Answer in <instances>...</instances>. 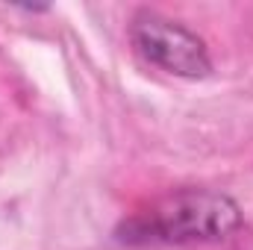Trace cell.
<instances>
[{
	"mask_svg": "<svg viewBox=\"0 0 253 250\" xmlns=\"http://www.w3.org/2000/svg\"><path fill=\"white\" fill-rule=\"evenodd\" d=\"M242 206L218 188H180L115 227L126 248H194L218 245L242 227Z\"/></svg>",
	"mask_w": 253,
	"mask_h": 250,
	"instance_id": "cell-1",
	"label": "cell"
},
{
	"mask_svg": "<svg viewBox=\"0 0 253 250\" xmlns=\"http://www.w3.org/2000/svg\"><path fill=\"white\" fill-rule=\"evenodd\" d=\"M129 44L135 50L138 59H144L147 65L183 77V80H203L212 74V56L206 42L191 33L189 27L141 9L132 15L129 21Z\"/></svg>",
	"mask_w": 253,
	"mask_h": 250,
	"instance_id": "cell-2",
	"label": "cell"
}]
</instances>
